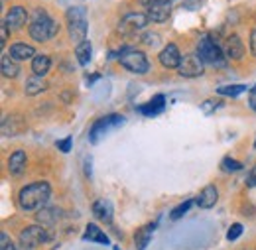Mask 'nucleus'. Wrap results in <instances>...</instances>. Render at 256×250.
Masks as SVG:
<instances>
[{
	"instance_id": "6ab92c4d",
	"label": "nucleus",
	"mask_w": 256,
	"mask_h": 250,
	"mask_svg": "<svg viewBox=\"0 0 256 250\" xmlns=\"http://www.w3.org/2000/svg\"><path fill=\"white\" fill-rule=\"evenodd\" d=\"M0 71H2V75H4V77L14 79V77L20 73V67H18V63H16V60H14L12 56H2Z\"/></svg>"
},
{
	"instance_id": "393cba45",
	"label": "nucleus",
	"mask_w": 256,
	"mask_h": 250,
	"mask_svg": "<svg viewBox=\"0 0 256 250\" xmlns=\"http://www.w3.org/2000/svg\"><path fill=\"white\" fill-rule=\"evenodd\" d=\"M85 238L87 240H95V242H100V244H108V236L96 226L95 222H91V224H87V228H85Z\"/></svg>"
},
{
	"instance_id": "7ed1b4c3",
	"label": "nucleus",
	"mask_w": 256,
	"mask_h": 250,
	"mask_svg": "<svg viewBox=\"0 0 256 250\" xmlns=\"http://www.w3.org/2000/svg\"><path fill=\"white\" fill-rule=\"evenodd\" d=\"M197 56L203 60L205 65H211V67H217V69H221V67L226 65L223 48H219V44L211 36L201 38V42L197 46Z\"/></svg>"
},
{
	"instance_id": "7c9ffc66",
	"label": "nucleus",
	"mask_w": 256,
	"mask_h": 250,
	"mask_svg": "<svg viewBox=\"0 0 256 250\" xmlns=\"http://www.w3.org/2000/svg\"><path fill=\"white\" fill-rule=\"evenodd\" d=\"M58 148H60L64 154H67V152L71 150V136H67V138H64V140H60V142H58Z\"/></svg>"
},
{
	"instance_id": "f8f14e48",
	"label": "nucleus",
	"mask_w": 256,
	"mask_h": 250,
	"mask_svg": "<svg viewBox=\"0 0 256 250\" xmlns=\"http://www.w3.org/2000/svg\"><path fill=\"white\" fill-rule=\"evenodd\" d=\"M158 60H160V63L166 69H178L180 63H182V54H180V50H178L176 44H168L160 52Z\"/></svg>"
},
{
	"instance_id": "6e6552de",
	"label": "nucleus",
	"mask_w": 256,
	"mask_h": 250,
	"mask_svg": "<svg viewBox=\"0 0 256 250\" xmlns=\"http://www.w3.org/2000/svg\"><path fill=\"white\" fill-rule=\"evenodd\" d=\"M148 22H150L148 14H142V12H128V14L122 16V20H120V24H118V30H120V34H134V32L146 28Z\"/></svg>"
},
{
	"instance_id": "412c9836",
	"label": "nucleus",
	"mask_w": 256,
	"mask_h": 250,
	"mask_svg": "<svg viewBox=\"0 0 256 250\" xmlns=\"http://www.w3.org/2000/svg\"><path fill=\"white\" fill-rule=\"evenodd\" d=\"M91 56H93V46H91V42H81V44H77V48H75V58H77V62L79 65H87V63L91 62Z\"/></svg>"
},
{
	"instance_id": "0eeeda50",
	"label": "nucleus",
	"mask_w": 256,
	"mask_h": 250,
	"mask_svg": "<svg viewBox=\"0 0 256 250\" xmlns=\"http://www.w3.org/2000/svg\"><path fill=\"white\" fill-rule=\"evenodd\" d=\"M122 122H124V116H120V114H108V116H104V118L96 120L95 124L91 126V132H89L91 142L96 144L100 136H104L108 130H112V128H116V126H120Z\"/></svg>"
},
{
	"instance_id": "aec40b11",
	"label": "nucleus",
	"mask_w": 256,
	"mask_h": 250,
	"mask_svg": "<svg viewBox=\"0 0 256 250\" xmlns=\"http://www.w3.org/2000/svg\"><path fill=\"white\" fill-rule=\"evenodd\" d=\"M152 230H154V224H146L142 226L136 236H134V244H136V250H144L148 246V242L152 240Z\"/></svg>"
},
{
	"instance_id": "bb28decb",
	"label": "nucleus",
	"mask_w": 256,
	"mask_h": 250,
	"mask_svg": "<svg viewBox=\"0 0 256 250\" xmlns=\"http://www.w3.org/2000/svg\"><path fill=\"white\" fill-rule=\"evenodd\" d=\"M192 205H193L192 199H190V201H184L182 205H178V207H176V209L170 213V219H172V220H180L182 217H184V215H186V213H188V211H190V207H192Z\"/></svg>"
},
{
	"instance_id": "5701e85b",
	"label": "nucleus",
	"mask_w": 256,
	"mask_h": 250,
	"mask_svg": "<svg viewBox=\"0 0 256 250\" xmlns=\"http://www.w3.org/2000/svg\"><path fill=\"white\" fill-rule=\"evenodd\" d=\"M93 213H95V217H98L100 220L112 219V207H110L108 201H102V199H98V201L93 203Z\"/></svg>"
},
{
	"instance_id": "c9c22d12",
	"label": "nucleus",
	"mask_w": 256,
	"mask_h": 250,
	"mask_svg": "<svg viewBox=\"0 0 256 250\" xmlns=\"http://www.w3.org/2000/svg\"><path fill=\"white\" fill-rule=\"evenodd\" d=\"M248 104H250V108H252V110H256V91H252V94H250Z\"/></svg>"
},
{
	"instance_id": "473e14b6",
	"label": "nucleus",
	"mask_w": 256,
	"mask_h": 250,
	"mask_svg": "<svg viewBox=\"0 0 256 250\" xmlns=\"http://www.w3.org/2000/svg\"><path fill=\"white\" fill-rule=\"evenodd\" d=\"M246 184H248L250 188H256V166H252V170L248 172V176H246Z\"/></svg>"
},
{
	"instance_id": "9d476101",
	"label": "nucleus",
	"mask_w": 256,
	"mask_h": 250,
	"mask_svg": "<svg viewBox=\"0 0 256 250\" xmlns=\"http://www.w3.org/2000/svg\"><path fill=\"white\" fill-rule=\"evenodd\" d=\"M205 71V63L199 56H186L182 58V63L178 67V73L182 77H199Z\"/></svg>"
},
{
	"instance_id": "e433bc0d",
	"label": "nucleus",
	"mask_w": 256,
	"mask_h": 250,
	"mask_svg": "<svg viewBox=\"0 0 256 250\" xmlns=\"http://www.w3.org/2000/svg\"><path fill=\"white\" fill-rule=\"evenodd\" d=\"M96 79H98V73H93V75H87V85H93Z\"/></svg>"
},
{
	"instance_id": "c756f323",
	"label": "nucleus",
	"mask_w": 256,
	"mask_h": 250,
	"mask_svg": "<svg viewBox=\"0 0 256 250\" xmlns=\"http://www.w3.org/2000/svg\"><path fill=\"white\" fill-rule=\"evenodd\" d=\"M240 234H242V224L234 222V224H230V228H228V232H226V238H228V240H236Z\"/></svg>"
},
{
	"instance_id": "20e7f679",
	"label": "nucleus",
	"mask_w": 256,
	"mask_h": 250,
	"mask_svg": "<svg viewBox=\"0 0 256 250\" xmlns=\"http://www.w3.org/2000/svg\"><path fill=\"white\" fill-rule=\"evenodd\" d=\"M65 20H67V30L71 40H75L77 44L85 42L87 36V10L83 6H73L65 12Z\"/></svg>"
},
{
	"instance_id": "1a4fd4ad",
	"label": "nucleus",
	"mask_w": 256,
	"mask_h": 250,
	"mask_svg": "<svg viewBox=\"0 0 256 250\" xmlns=\"http://www.w3.org/2000/svg\"><path fill=\"white\" fill-rule=\"evenodd\" d=\"M28 20H30V14H28V10H26L24 6H12V8L6 12V16H4L2 22L6 24L8 30L14 32V30L24 28Z\"/></svg>"
},
{
	"instance_id": "ea45409f",
	"label": "nucleus",
	"mask_w": 256,
	"mask_h": 250,
	"mask_svg": "<svg viewBox=\"0 0 256 250\" xmlns=\"http://www.w3.org/2000/svg\"><path fill=\"white\" fill-rule=\"evenodd\" d=\"M114 250H118V248H114Z\"/></svg>"
},
{
	"instance_id": "cd10ccee",
	"label": "nucleus",
	"mask_w": 256,
	"mask_h": 250,
	"mask_svg": "<svg viewBox=\"0 0 256 250\" xmlns=\"http://www.w3.org/2000/svg\"><path fill=\"white\" fill-rule=\"evenodd\" d=\"M221 168H223L224 172H238V170H242V164H240V162H236V160L224 158L223 164H221Z\"/></svg>"
},
{
	"instance_id": "4be33fe9",
	"label": "nucleus",
	"mask_w": 256,
	"mask_h": 250,
	"mask_svg": "<svg viewBox=\"0 0 256 250\" xmlns=\"http://www.w3.org/2000/svg\"><path fill=\"white\" fill-rule=\"evenodd\" d=\"M50 67H52V60L48 56H36L32 60V71L38 77H44L50 71Z\"/></svg>"
},
{
	"instance_id": "a211bd4d",
	"label": "nucleus",
	"mask_w": 256,
	"mask_h": 250,
	"mask_svg": "<svg viewBox=\"0 0 256 250\" xmlns=\"http://www.w3.org/2000/svg\"><path fill=\"white\" fill-rule=\"evenodd\" d=\"M58 219H60V211L56 207H42V211L36 215L38 224H42V226H50Z\"/></svg>"
},
{
	"instance_id": "2eb2a0df",
	"label": "nucleus",
	"mask_w": 256,
	"mask_h": 250,
	"mask_svg": "<svg viewBox=\"0 0 256 250\" xmlns=\"http://www.w3.org/2000/svg\"><path fill=\"white\" fill-rule=\"evenodd\" d=\"M164 108H166V96L164 94H156L154 98H150L148 102H144V104L138 106V110L144 116H156V114H160Z\"/></svg>"
},
{
	"instance_id": "72a5a7b5",
	"label": "nucleus",
	"mask_w": 256,
	"mask_h": 250,
	"mask_svg": "<svg viewBox=\"0 0 256 250\" xmlns=\"http://www.w3.org/2000/svg\"><path fill=\"white\" fill-rule=\"evenodd\" d=\"M0 32H2V42H0V44H2V48H6V40H8V28H6V24H4V22H2V28H0Z\"/></svg>"
},
{
	"instance_id": "f3484780",
	"label": "nucleus",
	"mask_w": 256,
	"mask_h": 250,
	"mask_svg": "<svg viewBox=\"0 0 256 250\" xmlns=\"http://www.w3.org/2000/svg\"><path fill=\"white\" fill-rule=\"evenodd\" d=\"M217 199H219L217 188H215V186H207V188H205L201 193H199V195H197L195 203H197L201 209H211V207H215Z\"/></svg>"
},
{
	"instance_id": "f704fd0d",
	"label": "nucleus",
	"mask_w": 256,
	"mask_h": 250,
	"mask_svg": "<svg viewBox=\"0 0 256 250\" xmlns=\"http://www.w3.org/2000/svg\"><path fill=\"white\" fill-rule=\"evenodd\" d=\"M250 52L252 56H256V30L250 32Z\"/></svg>"
},
{
	"instance_id": "58836bf2",
	"label": "nucleus",
	"mask_w": 256,
	"mask_h": 250,
	"mask_svg": "<svg viewBox=\"0 0 256 250\" xmlns=\"http://www.w3.org/2000/svg\"><path fill=\"white\" fill-rule=\"evenodd\" d=\"M254 148H256V142H254Z\"/></svg>"
},
{
	"instance_id": "4468645a",
	"label": "nucleus",
	"mask_w": 256,
	"mask_h": 250,
	"mask_svg": "<svg viewBox=\"0 0 256 250\" xmlns=\"http://www.w3.org/2000/svg\"><path fill=\"white\" fill-rule=\"evenodd\" d=\"M26 164H28V156H26V152H22V150H16V152H12L10 158H8V172L12 174V176H22L24 174V170H26Z\"/></svg>"
},
{
	"instance_id": "a878e982",
	"label": "nucleus",
	"mask_w": 256,
	"mask_h": 250,
	"mask_svg": "<svg viewBox=\"0 0 256 250\" xmlns=\"http://www.w3.org/2000/svg\"><path fill=\"white\" fill-rule=\"evenodd\" d=\"M244 91H246V85H226V87H219V89H217V94L234 98V96L242 94Z\"/></svg>"
},
{
	"instance_id": "f257e3e1",
	"label": "nucleus",
	"mask_w": 256,
	"mask_h": 250,
	"mask_svg": "<svg viewBox=\"0 0 256 250\" xmlns=\"http://www.w3.org/2000/svg\"><path fill=\"white\" fill-rule=\"evenodd\" d=\"M50 195H52V186L48 182H36V184L22 188L20 195H18V203L24 211H34V209L44 207L48 203Z\"/></svg>"
},
{
	"instance_id": "ddd939ff",
	"label": "nucleus",
	"mask_w": 256,
	"mask_h": 250,
	"mask_svg": "<svg viewBox=\"0 0 256 250\" xmlns=\"http://www.w3.org/2000/svg\"><path fill=\"white\" fill-rule=\"evenodd\" d=\"M224 56L228 60H240L244 56V44H242V40L236 34L226 38V42H224Z\"/></svg>"
},
{
	"instance_id": "2f4dec72",
	"label": "nucleus",
	"mask_w": 256,
	"mask_h": 250,
	"mask_svg": "<svg viewBox=\"0 0 256 250\" xmlns=\"http://www.w3.org/2000/svg\"><path fill=\"white\" fill-rule=\"evenodd\" d=\"M0 244H2V250H14V244L10 242V238H8L6 232L0 234Z\"/></svg>"
},
{
	"instance_id": "b1692460",
	"label": "nucleus",
	"mask_w": 256,
	"mask_h": 250,
	"mask_svg": "<svg viewBox=\"0 0 256 250\" xmlns=\"http://www.w3.org/2000/svg\"><path fill=\"white\" fill-rule=\"evenodd\" d=\"M48 89V81L44 77H38L34 75L26 81V94H40L42 91Z\"/></svg>"
},
{
	"instance_id": "f03ea898",
	"label": "nucleus",
	"mask_w": 256,
	"mask_h": 250,
	"mask_svg": "<svg viewBox=\"0 0 256 250\" xmlns=\"http://www.w3.org/2000/svg\"><path fill=\"white\" fill-rule=\"evenodd\" d=\"M58 32H60V24L52 16H48L46 10L38 8L34 12V16L30 18V28H28V34H30V38H32L34 42H40V44L42 42H48Z\"/></svg>"
},
{
	"instance_id": "c85d7f7f",
	"label": "nucleus",
	"mask_w": 256,
	"mask_h": 250,
	"mask_svg": "<svg viewBox=\"0 0 256 250\" xmlns=\"http://www.w3.org/2000/svg\"><path fill=\"white\" fill-rule=\"evenodd\" d=\"M221 104H223V102H221V98H209V100H205V102L201 104V110L209 114V112H213L215 108H219Z\"/></svg>"
},
{
	"instance_id": "4c0bfd02",
	"label": "nucleus",
	"mask_w": 256,
	"mask_h": 250,
	"mask_svg": "<svg viewBox=\"0 0 256 250\" xmlns=\"http://www.w3.org/2000/svg\"><path fill=\"white\" fill-rule=\"evenodd\" d=\"M138 2H140L142 6H146V8H148V6H152V4L156 2V0H138Z\"/></svg>"
},
{
	"instance_id": "9b49d317",
	"label": "nucleus",
	"mask_w": 256,
	"mask_h": 250,
	"mask_svg": "<svg viewBox=\"0 0 256 250\" xmlns=\"http://www.w3.org/2000/svg\"><path fill=\"white\" fill-rule=\"evenodd\" d=\"M146 14L150 22H156V24L168 22V18L172 16V0H156L152 6H148Z\"/></svg>"
},
{
	"instance_id": "39448f33",
	"label": "nucleus",
	"mask_w": 256,
	"mask_h": 250,
	"mask_svg": "<svg viewBox=\"0 0 256 250\" xmlns=\"http://www.w3.org/2000/svg\"><path fill=\"white\" fill-rule=\"evenodd\" d=\"M118 62L126 71L136 73V75H142L150 69V63H148V58L144 56V52L134 50V48H124L118 54Z\"/></svg>"
},
{
	"instance_id": "dca6fc26",
	"label": "nucleus",
	"mask_w": 256,
	"mask_h": 250,
	"mask_svg": "<svg viewBox=\"0 0 256 250\" xmlns=\"http://www.w3.org/2000/svg\"><path fill=\"white\" fill-rule=\"evenodd\" d=\"M10 56L16 62H26V60H34L36 58V50H34L30 44L18 42V44H12L10 46Z\"/></svg>"
},
{
	"instance_id": "423d86ee",
	"label": "nucleus",
	"mask_w": 256,
	"mask_h": 250,
	"mask_svg": "<svg viewBox=\"0 0 256 250\" xmlns=\"http://www.w3.org/2000/svg\"><path fill=\"white\" fill-rule=\"evenodd\" d=\"M48 240H50V234H48L46 226H42V224L26 226L22 230V234H20V242H22V246L26 250L36 248V246H40V244H44Z\"/></svg>"
}]
</instances>
